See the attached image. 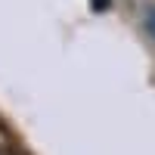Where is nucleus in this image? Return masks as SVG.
Returning <instances> with one entry per match:
<instances>
[{
    "mask_svg": "<svg viewBox=\"0 0 155 155\" xmlns=\"http://www.w3.org/2000/svg\"><path fill=\"white\" fill-rule=\"evenodd\" d=\"M146 28H149V34L155 37V9H146Z\"/></svg>",
    "mask_w": 155,
    "mask_h": 155,
    "instance_id": "obj_1",
    "label": "nucleus"
},
{
    "mask_svg": "<svg viewBox=\"0 0 155 155\" xmlns=\"http://www.w3.org/2000/svg\"><path fill=\"white\" fill-rule=\"evenodd\" d=\"M0 155H22V152H16V149L9 146V149H0Z\"/></svg>",
    "mask_w": 155,
    "mask_h": 155,
    "instance_id": "obj_2",
    "label": "nucleus"
}]
</instances>
